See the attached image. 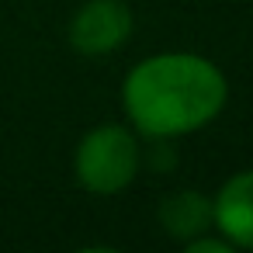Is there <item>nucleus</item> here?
<instances>
[{"label": "nucleus", "mask_w": 253, "mask_h": 253, "mask_svg": "<svg viewBox=\"0 0 253 253\" xmlns=\"http://www.w3.org/2000/svg\"><path fill=\"white\" fill-rule=\"evenodd\" d=\"M211 229L232 246L253 250V170L232 173L211 198Z\"/></svg>", "instance_id": "20e7f679"}, {"label": "nucleus", "mask_w": 253, "mask_h": 253, "mask_svg": "<svg viewBox=\"0 0 253 253\" xmlns=\"http://www.w3.org/2000/svg\"><path fill=\"white\" fill-rule=\"evenodd\" d=\"M229 250H232V243H229L225 236H218V239H211V236H198V239L187 243V253H229Z\"/></svg>", "instance_id": "423d86ee"}, {"label": "nucleus", "mask_w": 253, "mask_h": 253, "mask_svg": "<svg viewBox=\"0 0 253 253\" xmlns=\"http://www.w3.org/2000/svg\"><path fill=\"white\" fill-rule=\"evenodd\" d=\"M229 101L225 73L198 52H160L128 70L122 104L149 139H177L211 125Z\"/></svg>", "instance_id": "f257e3e1"}, {"label": "nucleus", "mask_w": 253, "mask_h": 253, "mask_svg": "<svg viewBox=\"0 0 253 253\" xmlns=\"http://www.w3.org/2000/svg\"><path fill=\"white\" fill-rule=\"evenodd\" d=\"M132 35V11L125 0H87L70 21V45L87 59L111 56Z\"/></svg>", "instance_id": "7ed1b4c3"}, {"label": "nucleus", "mask_w": 253, "mask_h": 253, "mask_svg": "<svg viewBox=\"0 0 253 253\" xmlns=\"http://www.w3.org/2000/svg\"><path fill=\"white\" fill-rule=\"evenodd\" d=\"M142 167V149L135 132L122 125H97L77 142L73 170L84 191L90 194H118L125 191Z\"/></svg>", "instance_id": "f03ea898"}, {"label": "nucleus", "mask_w": 253, "mask_h": 253, "mask_svg": "<svg viewBox=\"0 0 253 253\" xmlns=\"http://www.w3.org/2000/svg\"><path fill=\"white\" fill-rule=\"evenodd\" d=\"M160 225L170 239L191 243L211 229V198L201 191H173L160 201Z\"/></svg>", "instance_id": "39448f33"}]
</instances>
